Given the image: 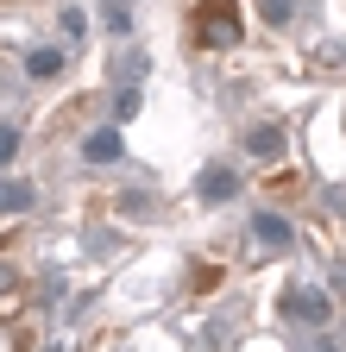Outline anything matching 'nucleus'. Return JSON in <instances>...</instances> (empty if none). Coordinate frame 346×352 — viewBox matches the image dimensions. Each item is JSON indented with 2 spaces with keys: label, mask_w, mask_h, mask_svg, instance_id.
Returning <instances> with one entry per match:
<instances>
[{
  "label": "nucleus",
  "mask_w": 346,
  "mask_h": 352,
  "mask_svg": "<svg viewBox=\"0 0 346 352\" xmlns=\"http://www.w3.org/2000/svg\"><path fill=\"white\" fill-rule=\"evenodd\" d=\"M32 76H57V51H38L32 57Z\"/></svg>",
  "instance_id": "7"
},
{
  "label": "nucleus",
  "mask_w": 346,
  "mask_h": 352,
  "mask_svg": "<svg viewBox=\"0 0 346 352\" xmlns=\"http://www.w3.org/2000/svg\"><path fill=\"white\" fill-rule=\"evenodd\" d=\"M283 315H296V321H315V327H327L334 302H327L321 289H290V296H283Z\"/></svg>",
  "instance_id": "2"
},
{
  "label": "nucleus",
  "mask_w": 346,
  "mask_h": 352,
  "mask_svg": "<svg viewBox=\"0 0 346 352\" xmlns=\"http://www.w3.org/2000/svg\"><path fill=\"white\" fill-rule=\"evenodd\" d=\"M252 227H258V245H265V252H283V245H290V227H283V220H271V214L252 220Z\"/></svg>",
  "instance_id": "3"
},
{
  "label": "nucleus",
  "mask_w": 346,
  "mask_h": 352,
  "mask_svg": "<svg viewBox=\"0 0 346 352\" xmlns=\"http://www.w3.org/2000/svg\"><path fill=\"white\" fill-rule=\"evenodd\" d=\"M202 195H208V201H227V195H233V176H227V170H208V176H202Z\"/></svg>",
  "instance_id": "5"
},
{
  "label": "nucleus",
  "mask_w": 346,
  "mask_h": 352,
  "mask_svg": "<svg viewBox=\"0 0 346 352\" xmlns=\"http://www.w3.org/2000/svg\"><path fill=\"white\" fill-rule=\"evenodd\" d=\"M252 151H258V157H277V151H283V132H277V126H258V132H252Z\"/></svg>",
  "instance_id": "4"
},
{
  "label": "nucleus",
  "mask_w": 346,
  "mask_h": 352,
  "mask_svg": "<svg viewBox=\"0 0 346 352\" xmlns=\"http://www.w3.org/2000/svg\"><path fill=\"white\" fill-rule=\"evenodd\" d=\"M0 289H7V264H0Z\"/></svg>",
  "instance_id": "8"
},
{
  "label": "nucleus",
  "mask_w": 346,
  "mask_h": 352,
  "mask_svg": "<svg viewBox=\"0 0 346 352\" xmlns=\"http://www.w3.org/2000/svg\"><path fill=\"white\" fill-rule=\"evenodd\" d=\"M120 151V132H95V139H89V157L101 164V157H113Z\"/></svg>",
  "instance_id": "6"
},
{
  "label": "nucleus",
  "mask_w": 346,
  "mask_h": 352,
  "mask_svg": "<svg viewBox=\"0 0 346 352\" xmlns=\"http://www.w3.org/2000/svg\"><path fill=\"white\" fill-rule=\"evenodd\" d=\"M239 38V7L233 0H202L195 7V44H233Z\"/></svg>",
  "instance_id": "1"
},
{
  "label": "nucleus",
  "mask_w": 346,
  "mask_h": 352,
  "mask_svg": "<svg viewBox=\"0 0 346 352\" xmlns=\"http://www.w3.org/2000/svg\"><path fill=\"white\" fill-rule=\"evenodd\" d=\"M321 352H340V346H321Z\"/></svg>",
  "instance_id": "9"
}]
</instances>
